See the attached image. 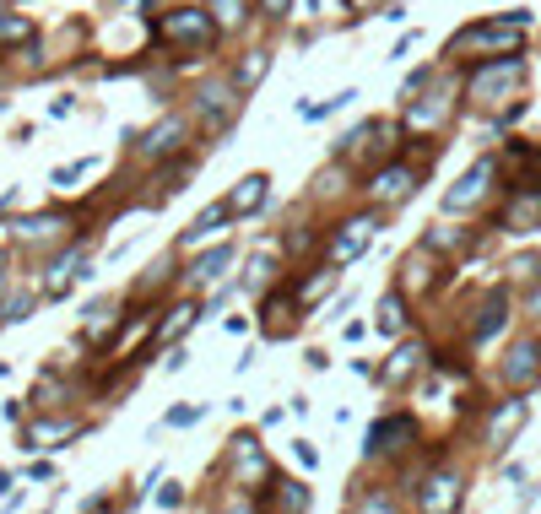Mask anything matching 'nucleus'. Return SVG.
I'll use <instances>...</instances> for the list:
<instances>
[{"mask_svg": "<svg viewBox=\"0 0 541 514\" xmlns=\"http://www.w3.org/2000/svg\"><path fill=\"white\" fill-rule=\"evenodd\" d=\"M374 228H379V217H347V222H341V233L331 239V255H325V260H331L336 271H347L352 260H358L363 249H368V239H374Z\"/></svg>", "mask_w": 541, "mask_h": 514, "instance_id": "obj_10", "label": "nucleus"}, {"mask_svg": "<svg viewBox=\"0 0 541 514\" xmlns=\"http://www.w3.org/2000/svg\"><path fill=\"white\" fill-rule=\"evenodd\" d=\"M363 509H395V498H385V493H368V498H363Z\"/></svg>", "mask_w": 541, "mask_h": 514, "instance_id": "obj_44", "label": "nucleus"}, {"mask_svg": "<svg viewBox=\"0 0 541 514\" xmlns=\"http://www.w3.org/2000/svg\"><path fill=\"white\" fill-rule=\"evenodd\" d=\"M498 374H504V385H509V390H525V385H536V379H541V341H536V336L514 341V347H509V358H504V368H498Z\"/></svg>", "mask_w": 541, "mask_h": 514, "instance_id": "obj_11", "label": "nucleus"}, {"mask_svg": "<svg viewBox=\"0 0 541 514\" xmlns=\"http://www.w3.org/2000/svg\"><path fill=\"white\" fill-rule=\"evenodd\" d=\"M33 309H38V298H33V293H11V298H6V309H0V331H6V325L33 320Z\"/></svg>", "mask_w": 541, "mask_h": 514, "instance_id": "obj_31", "label": "nucleus"}, {"mask_svg": "<svg viewBox=\"0 0 541 514\" xmlns=\"http://www.w3.org/2000/svg\"><path fill=\"white\" fill-rule=\"evenodd\" d=\"M157 504H163V509H179V504H184V487H179V482H168L163 493H157Z\"/></svg>", "mask_w": 541, "mask_h": 514, "instance_id": "obj_39", "label": "nucleus"}, {"mask_svg": "<svg viewBox=\"0 0 541 514\" xmlns=\"http://www.w3.org/2000/svg\"><path fill=\"white\" fill-rule=\"evenodd\" d=\"M22 38H33V22L17 11H0V44H22Z\"/></svg>", "mask_w": 541, "mask_h": 514, "instance_id": "obj_33", "label": "nucleus"}, {"mask_svg": "<svg viewBox=\"0 0 541 514\" xmlns=\"http://www.w3.org/2000/svg\"><path fill=\"white\" fill-rule=\"evenodd\" d=\"M195 320H206V314H201V309H190V303H179V309H168V320L157 325V347H163V341H174V336L184 331V325H195Z\"/></svg>", "mask_w": 541, "mask_h": 514, "instance_id": "obj_30", "label": "nucleus"}, {"mask_svg": "<svg viewBox=\"0 0 541 514\" xmlns=\"http://www.w3.org/2000/svg\"><path fill=\"white\" fill-rule=\"evenodd\" d=\"M266 282H271V249H260V255L249 260V276L239 287H244V293H255V287H266Z\"/></svg>", "mask_w": 541, "mask_h": 514, "instance_id": "obj_35", "label": "nucleus"}, {"mask_svg": "<svg viewBox=\"0 0 541 514\" xmlns=\"http://www.w3.org/2000/svg\"><path fill=\"white\" fill-rule=\"evenodd\" d=\"M276 504L282 509H309V487L303 482H276Z\"/></svg>", "mask_w": 541, "mask_h": 514, "instance_id": "obj_36", "label": "nucleus"}, {"mask_svg": "<svg viewBox=\"0 0 541 514\" xmlns=\"http://www.w3.org/2000/svg\"><path fill=\"white\" fill-rule=\"evenodd\" d=\"M65 228H71V222H65L60 212H38V217H28V222H17V244L22 249H38V244H55V239H65Z\"/></svg>", "mask_w": 541, "mask_h": 514, "instance_id": "obj_16", "label": "nucleus"}, {"mask_svg": "<svg viewBox=\"0 0 541 514\" xmlns=\"http://www.w3.org/2000/svg\"><path fill=\"white\" fill-rule=\"evenodd\" d=\"M71 109H76V98H55V103H49V114H55V120H65Z\"/></svg>", "mask_w": 541, "mask_h": 514, "instance_id": "obj_43", "label": "nucleus"}, {"mask_svg": "<svg viewBox=\"0 0 541 514\" xmlns=\"http://www.w3.org/2000/svg\"><path fill=\"white\" fill-rule=\"evenodd\" d=\"M266 195H271V179H266V174H244V179L228 190V206H233V217H249V212H260V206H266Z\"/></svg>", "mask_w": 541, "mask_h": 514, "instance_id": "obj_18", "label": "nucleus"}, {"mask_svg": "<svg viewBox=\"0 0 541 514\" xmlns=\"http://www.w3.org/2000/svg\"><path fill=\"white\" fill-rule=\"evenodd\" d=\"M412 433H417V423L412 417H379L374 428H368V444H363V455L368 460H385V455H395L401 444H412Z\"/></svg>", "mask_w": 541, "mask_h": 514, "instance_id": "obj_12", "label": "nucleus"}, {"mask_svg": "<svg viewBox=\"0 0 541 514\" xmlns=\"http://www.w3.org/2000/svg\"><path fill=\"white\" fill-rule=\"evenodd\" d=\"M352 11H374V6H385V0H347Z\"/></svg>", "mask_w": 541, "mask_h": 514, "instance_id": "obj_46", "label": "nucleus"}, {"mask_svg": "<svg viewBox=\"0 0 541 514\" xmlns=\"http://www.w3.org/2000/svg\"><path fill=\"white\" fill-rule=\"evenodd\" d=\"M6 487H11V471H0V498H6Z\"/></svg>", "mask_w": 541, "mask_h": 514, "instance_id": "obj_48", "label": "nucleus"}, {"mask_svg": "<svg viewBox=\"0 0 541 514\" xmlns=\"http://www.w3.org/2000/svg\"><path fill=\"white\" fill-rule=\"evenodd\" d=\"M228 471H233V482L239 487H276V477H271V460L260 455V439L255 433H233L228 439Z\"/></svg>", "mask_w": 541, "mask_h": 514, "instance_id": "obj_3", "label": "nucleus"}, {"mask_svg": "<svg viewBox=\"0 0 541 514\" xmlns=\"http://www.w3.org/2000/svg\"><path fill=\"white\" fill-rule=\"evenodd\" d=\"M201 417H206V406L195 401V406H174V412H168L163 423H168V428H195V423H201Z\"/></svg>", "mask_w": 541, "mask_h": 514, "instance_id": "obj_37", "label": "nucleus"}, {"mask_svg": "<svg viewBox=\"0 0 541 514\" xmlns=\"http://www.w3.org/2000/svg\"><path fill=\"white\" fill-rule=\"evenodd\" d=\"M460 487H466L460 471H433L428 493H417V509H455L460 504Z\"/></svg>", "mask_w": 541, "mask_h": 514, "instance_id": "obj_17", "label": "nucleus"}, {"mask_svg": "<svg viewBox=\"0 0 541 514\" xmlns=\"http://www.w3.org/2000/svg\"><path fill=\"white\" fill-rule=\"evenodd\" d=\"M239 114H244V92L233 87V76H228V82H206L201 92H195V120H206L217 136L239 120Z\"/></svg>", "mask_w": 541, "mask_h": 514, "instance_id": "obj_4", "label": "nucleus"}, {"mask_svg": "<svg viewBox=\"0 0 541 514\" xmlns=\"http://www.w3.org/2000/svg\"><path fill=\"white\" fill-rule=\"evenodd\" d=\"M287 6H293V0H260V11H266V17H276V22L287 17Z\"/></svg>", "mask_w": 541, "mask_h": 514, "instance_id": "obj_41", "label": "nucleus"}, {"mask_svg": "<svg viewBox=\"0 0 541 514\" xmlns=\"http://www.w3.org/2000/svg\"><path fill=\"white\" fill-rule=\"evenodd\" d=\"M266 71H271V49H249V55L233 65V87H239V92H255Z\"/></svg>", "mask_w": 541, "mask_h": 514, "instance_id": "obj_23", "label": "nucleus"}, {"mask_svg": "<svg viewBox=\"0 0 541 514\" xmlns=\"http://www.w3.org/2000/svg\"><path fill=\"white\" fill-rule=\"evenodd\" d=\"M266 331L271 336H293L298 331V314H293V303H287V298H271L266 303Z\"/></svg>", "mask_w": 541, "mask_h": 514, "instance_id": "obj_29", "label": "nucleus"}, {"mask_svg": "<svg viewBox=\"0 0 541 514\" xmlns=\"http://www.w3.org/2000/svg\"><path fill=\"white\" fill-rule=\"evenodd\" d=\"M520 82H525V60H520V55H504V60L477 65V71H471L466 98L482 103V109H493V103H504L509 92H520Z\"/></svg>", "mask_w": 541, "mask_h": 514, "instance_id": "obj_2", "label": "nucleus"}, {"mask_svg": "<svg viewBox=\"0 0 541 514\" xmlns=\"http://www.w3.org/2000/svg\"><path fill=\"white\" fill-rule=\"evenodd\" d=\"M228 266H233V244H217V249H206V255L190 266V282H195V287H211Z\"/></svg>", "mask_w": 541, "mask_h": 514, "instance_id": "obj_21", "label": "nucleus"}, {"mask_svg": "<svg viewBox=\"0 0 541 514\" xmlns=\"http://www.w3.org/2000/svg\"><path fill=\"white\" fill-rule=\"evenodd\" d=\"M92 168H98V157H82V163H65V168H55V174H49V184H55V190H71V184L82 179V174H92Z\"/></svg>", "mask_w": 541, "mask_h": 514, "instance_id": "obj_34", "label": "nucleus"}, {"mask_svg": "<svg viewBox=\"0 0 541 514\" xmlns=\"http://www.w3.org/2000/svg\"><path fill=\"white\" fill-rule=\"evenodd\" d=\"M336 276H341V271L331 266V260H325V266H320V271H314V276H309V282H303V287H298V309H309V303H314V298H320V293H331V287H336Z\"/></svg>", "mask_w": 541, "mask_h": 514, "instance_id": "obj_28", "label": "nucleus"}, {"mask_svg": "<svg viewBox=\"0 0 541 514\" xmlns=\"http://www.w3.org/2000/svg\"><path fill=\"white\" fill-rule=\"evenodd\" d=\"M82 433V423H38L28 428V450H55L60 439H76Z\"/></svg>", "mask_w": 541, "mask_h": 514, "instance_id": "obj_27", "label": "nucleus"}, {"mask_svg": "<svg viewBox=\"0 0 541 514\" xmlns=\"http://www.w3.org/2000/svg\"><path fill=\"white\" fill-rule=\"evenodd\" d=\"M433 249L428 244H422V255H406L401 260V293H428V287H433Z\"/></svg>", "mask_w": 541, "mask_h": 514, "instance_id": "obj_20", "label": "nucleus"}, {"mask_svg": "<svg viewBox=\"0 0 541 514\" xmlns=\"http://www.w3.org/2000/svg\"><path fill=\"white\" fill-rule=\"evenodd\" d=\"M531 314H536V320H541V282L531 287Z\"/></svg>", "mask_w": 541, "mask_h": 514, "instance_id": "obj_47", "label": "nucleus"}, {"mask_svg": "<svg viewBox=\"0 0 541 514\" xmlns=\"http://www.w3.org/2000/svg\"><path fill=\"white\" fill-rule=\"evenodd\" d=\"M525 417H531V406L525 401H504L493 417H487V450H498L504 455L514 439H520V428H525Z\"/></svg>", "mask_w": 541, "mask_h": 514, "instance_id": "obj_13", "label": "nucleus"}, {"mask_svg": "<svg viewBox=\"0 0 541 514\" xmlns=\"http://www.w3.org/2000/svg\"><path fill=\"white\" fill-rule=\"evenodd\" d=\"M455 114V82L450 76H439L433 82V92H417L412 103H406V125L412 130H433V125H444Z\"/></svg>", "mask_w": 541, "mask_h": 514, "instance_id": "obj_5", "label": "nucleus"}, {"mask_svg": "<svg viewBox=\"0 0 541 514\" xmlns=\"http://www.w3.org/2000/svg\"><path fill=\"white\" fill-rule=\"evenodd\" d=\"M428 82H433V71H428V65H422V71H412V76H406V87H401V103H412Z\"/></svg>", "mask_w": 541, "mask_h": 514, "instance_id": "obj_38", "label": "nucleus"}, {"mask_svg": "<svg viewBox=\"0 0 541 514\" xmlns=\"http://www.w3.org/2000/svg\"><path fill=\"white\" fill-rule=\"evenodd\" d=\"M114 320H120V303H109V298H98V303H92V309H87V341H92V347H98V341H103V331H114Z\"/></svg>", "mask_w": 541, "mask_h": 514, "instance_id": "obj_26", "label": "nucleus"}, {"mask_svg": "<svg viewBox=\"0 0 541 514\" xmlns=\"http://www.w3.org/2000/svg\"><path fill=\"white\" fill-rule=\"evenodd\" d=\"M293 455L303 460V466H320V450H314L309 439H298V444H293Z\"/></svg>", "mask_w": 541, "mask_h": 514, "instance_id": "obj_40", "label": "nucleus"}, {"mask_svg": "<svg viewBox=\"0 0 541 514\" xmlns=\"http://www.w3.org/2000/svg\"><path fill=\"white\" fill-rule=\"evenodd\" d=\"M228 217H233V206H228V201H211L206 212L190 222V233H179V249H195L201 239H211V233H222V222H228Z\"/></svg>", "mask_w": 541, "mask_h": 514, "instance_id": "obj_19", "label": "nucleus"}, {"mask_svg": "<svg viewBox=\"0 0 541 514\" xmlns=\"http://www.w3.org/2000/svg\"><path fill=\"white\" fill-rule=\"evenodd\" d=\"M412 49H417V33H406L401 44H395V55H390V60H406V55H412Z\"/></svg>", "mask_w": 541, "mask_h": 514, "instance_id": "obj_42", "label": "nucleus"}, {"mask_svg": "<svg viewBox=\"0 0 541 514\" xmlns=\"http://www.w3.org/2000/svg\"><path fill=\"white\" fill-rule=\"evenodd\" d=\"M525 11H514L509 22H471L466 33H455L450 55H520L525 44Z\"/></svg>", "mask_w": 541, "mask_h": 514, "instance_id": "obj_1", "label": "nucleus"}, {"mask_svg": "<svg viewBox=\"0 0 541 514\" xmlns=\"http://www.w3.org/2000/svg\"><path fill=\"white\" fill-rule=\"evenodd\" d=\"M244 0H211V22H217V28H244Z\"/></svg>", "mask_w": 541, "mask_h": 514, "instance_id": "obj_32", "label": "nucleus"}, {"mask_svg": "<svg viewBox=\"0 0 541 514\" xmlns=\"http://www.w3.org/2000/svg\"><path fill=\"white\" fill-rule=\"evenodd\" d=\"M514 276H531L536 271V255H520V260H514V266H509Z\"/></svg>", "mask_w": 541, "mask_h": 514, "instance_id": "obj_45", "label": "nucleus"}, {"mask_svg": "<svg viewBox=\"0 0 541 514\" xmlns=\"http://www.w3.org/2000/svg\"><path fill=\"white\" fill-rule=\"evenodd\" d=\"M184 141H190V120H184V114H168V120H157L147 136L136 141V152L152 157V163H163V157H179L184 152Z\"/></svg>", "mask_w": 541, "mask_h": 514, "instance_id": "obj_8", "label": "nucleus"}, {"mask_svg": "<svg viewBox=\"0 0 541 514\" xmlns=\"http://www.w3.org/2000/svg\"><path fill=\"white\" fill-rule=\"evenodd\" d=\"M374 325H379L385 336H401V331H406V293H401V287L379 298V320H374Z\"/></svg>", "mask_w": 541, "mask_h": 514, "instance_id": "obj_25", "label": "nucleus"}, {"mask_svg": "<svg viewBox=\"0 0 541 514\" xmlns=\"http://www.w3.org/2000/svg\"><path fill=\"white\" fill-rule=\"evenodd\" d=\"M541 228V190L536 184H520L504 206V233H536Z\"/></svg>", "mask_w": 541, "mask_h": 514, "instance_id": "obj_14", "label": "nucleus"}, {"mask_svg": "<svg viewBox=\"0 0 541 514\" xmlns=\"http://www.w3.org/2000/svg\"><path fill=\"white\" fill-rule=\"evenodd\" d=\"M504 320H509V298H504V293H493V298H487L482 309H477V325H471V341H487L493 331H504Z\"/></svg>", "mask_w": 541, "mask_h": 514, "instance_id": "obj_22", "label": "nucleus"}, {"mask_svg": "<svg viewBox=\"0 0 541 514\" xmlns=\"http://www.w3.org/2000/svg\"><path fill=\"white\" fill-rule=\"evenodd\" d=\"M211 33H217V22H211V11H168L163 22H157V38H168V44H211Z\"/></svg>", "mask_w": 541, "mask_h": 514, "instance_id": "obj_7", "label": "nucleus"}, {"mask_svg": "<svg viewBox=\"0 0 541 514\" xmlns=\"http://www.w3.org/2000/svg\"><path fill=\"white\" fill-rule=\"evenodd\" d=\"M422 363H428V347H422V341H406V347H395V352H390V363L379 368V379L401 390L406 379H417V374H422Z\"/></svg>", "mask_w": 541, "mask_h": 514, "instance_id": "obj_15", "label": "nucleus"}, {"mask_svg": "<svg viewBox=\"0 0 541 514\" xmlns=\"http://www.w3.org/2000/svg\"><path fill=\"white\" fill-rule=\"evenodd\" d=\"M433 249V255H460V249L471 244V228H450V222H433L428 228V239H422Z\"/></svg>", "mask_w": 541, "mask_h": 514, "instance_id": "obj_24", "label": "nucleus"}, {"mask_svg": "<svg viewBox=\"0 0 541 514\" xmlns=\"http://www.w3.org/2000/svg\"><path fill=\"white\" fill-rule=\"evenodd\" d=\"M493 179H498V163H493V157H477V163H471L466 174H460L455 190L444 195V212H471V206H477L482 195L493 190Z\"/></svg>", "mask_w": 541, "mask_h": 514, "instance_id": "obj_6", "label": "nucleus"}, {"mask_svg": "<svg viewBox=\"0 0 541 514\" xmlns=\"http://www.w3.org/2000/svg\"><path fill=\"white\" fill-rule=\"evenodd\" d=\"M363 190H368V201H374V206H385V212H390L395 201L417 195V174H412V163H390V168H379Z\"/></svg>", "mask_w": 541, "mask_h": 514, "instance_id": "obj_9", "label": "nucleus"}]
</instances>
